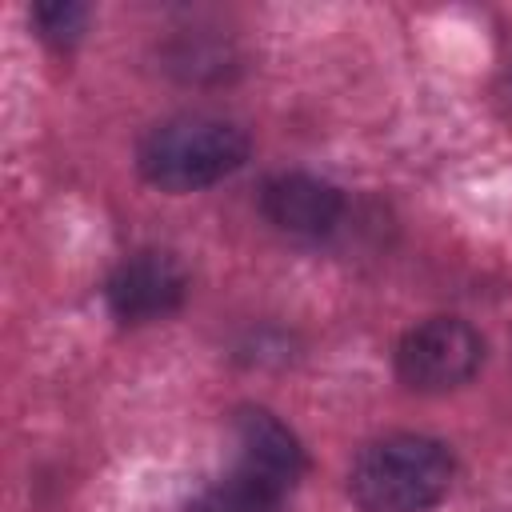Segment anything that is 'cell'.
Listing matches in <instances>:
<instances>
[{
    "label": "cell",
    "mask_w": 512,
    "mask_h": 512,
    "mask_svg": "<svg viewBox=\"0 0 512 512\" xmlns=\"http://www.w3.org/2000/svg\"><path fill=\"white\" fill-rule=\"evenodd\" d=\"M456 476L452 448L424 432H388L368 440L348 464V496L360 512H428Z\"/></svg>",
    "instance_id": "obj_1"
},
{
    "label": "cell",
    "mask_w": 512,
    "mask_h": 512,
    "mask_svg": "<svg viewBox=\"0 0 512 512\" xmlns=\"http://www.w3.org/2000/svg\"><path fill=\"white\" fill-rule=\"evenodd\" d=\"M248 132L216 112H180L152 124L136 144L140 176L160 192H200L244 168Z\"/></svg>",
    "instance_id": "obj_2"
},
{
    "label": "cell",
    "mask_w": 512,
    "mask_h": 512,
    "mask_svg": "<svg viewBox=\"0 0 512 512\" xmlns=\"http://www.w3.org/2000/svg\"><path fill=\"white\" fill-rule=\"evenodd\" d=\"M484 364V336L460 316H432L396 344V376L412 392L464 388Z\"/></svg>",
    "instance_id": "obj_3"
},
{
    "label": "cell",
    "mask_w": 512,
    "mask_h": 512,
    "mask_svg": "<svg viewBox=\"0 0 512 512\" xmlns=\"http://www.w3.org/2000/svg\"><path fill=\"white\" fill-rule=\"evenodd\" d=\"M184 296H188V268L168 248H140L124 256L104 284V304L120 324L164 320L180 312Z\"/></svg>",
    "instance_id": "obj_4"
},
{
    "label": "cell",
    "mask_w": 512,
    "mask_h": 512,
    "mask_svg": "<svg viewBox=\"0 0 512 512\" xmlns=\"http://www.w3.org/2000/svg\"><path fill=\"white\" fill-rule=\"evenodd\" d=\"M232 440H236V468L260 476L264 484L280 488L284 496L300 484L308 456H304V444L296 440V432L276 412H268L260 404L236 408Z\"/></svg>",
    "instance_id": "obj_5"
},
{
    "label": "cell",
    "mask_w": 512,
    "mask_h": 512,
    "mask_svg": "<svg viewBox=\"0 0 512 512\" xmlns=\"http://www.w3.org/2000/svg\"><path fill=\"white\" fill-rule=\"evenodd\" d=\"M260 212L284 236L320 240L340 224L344 196L336 184H328L312 172H276L260 188Z\"/></svg>",
    "instance_id": "obj_6"
},
{
    "label": "cell",
    "mask_w": 512,
    "mask_h": 512,
    "mask_svg": "<svg viewBox=\"0 0 512 512\" xmlns=\"http://www.w3.org/2000/svg\"><path fill=\"white\" fill-rule=\"evenodd\" d=\"M284 508V492L264 484L260 476L244 472V468H228L224 476L208 480L184 512H280Z\"/></svg>",
    "instance_id": "obj_7"
},
{
    "label": "cell",
    "mask_w": 512,
    "mask_h": 512,
    "mask_svg": "<svg viewBox=\"0 0 512 512\" xmlns=\"http://www.w3.org/2000/svg\"><path fill=\"white\" fill-rule=\"evenodd\" d=\"M32 24H36V36L48 40L52 48H72L88 28V8L72 0H44L32 8Z\"/></svg>",
    "instance_id": "obj_8"
}]
</instances>
